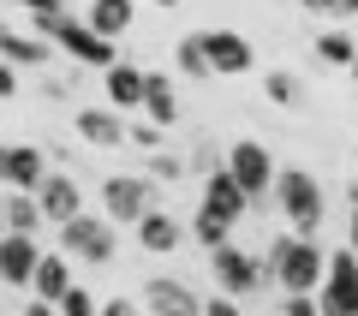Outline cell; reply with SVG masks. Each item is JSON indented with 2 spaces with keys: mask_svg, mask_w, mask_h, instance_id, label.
<instances>
[{
  "mask_svg": "<svg viewBox=\"0 0 358 316\" xmlns=\"http://www.w3.org/2000/svg\"><path fill=\"white\" fill-rule=\"evenodd\" d=\"M322 263H329V245L322 233H275L268 239V263H263V280H275L281 292H317L322 280Z\"/></svg>",
  "mask_w": 358,
  "mask_h": 316,
  "instance_id": "cell-1",
  "label": "cell"
},
{
  "mask_svg": "<svg viewBox=\"0 0 358 316\" xmlns=\"http://www.w3.org/2000/svg\"><path fill=\"white\" fill-rule=\"evenodd\" d=\"M268 197H275V209L293 233H322V221H329V197H322L317 173H305V167H275Z\"/></svg>",
  "mask_w": 358,
  "mask_h": 316,
  "instance_id": "cell-2",
  "label": "cell"
},
{
  "mask_svg": "<svg viewBox=\"0 0 358 316\" xmlns=\"http://www.w3.org/2000/svg\"><path fill=\"white\" fill-rule=\"evenodd\" d=\"M30 30L48 36V48L72 54L78 66H96V72H102L108 60H120V48L102 36V30H90L84 18H72V6H66V13H30Z\"/></svg>",
  "mask_w": 358,
  "mask_h": 316,
  "instance_id": "cell-3",
  "label": "cell"
},
{
  "mask_svg": "<svg viewBox=\"0 0 358 316\" xmlns=\"http://www.w3.org/2000/svg\"><path fill=\"white\" fill-rule=\"evenodd\" d=\"M60 251L72 257V263H90V268H108L120 251V227L108 215H90V209H78V215L60 221Z\"/></svg>",
  "mask_w": 358,
  "mask_h": 316,
  "instance_id": "cell-4",
  "label": "cell"
},
{
  "mask_svg": "<svg viewBox=\"0 0 358 316\" xmlns=\"http://www.w3.org/2000/svg\"><path fill=\"white\" fill-rule=\"evenodd\" d=\"M209 275H215V287L227 292L233 304H239V299H257V292L268 287V280H263V257H251L245 245H233V239L209 245Z\"/></svg>",
  "mask_w": 358,
  "mask_h": 316,
  "instance_id": "cell-5",
  "label": "cell"
},
{
  "mask_svg": "<svg viewBox=\"0 0 358 316\" xmlns=\"http://www.w3.org/2000/svg\"><path fill=\"white\" fill-rule=\"evenodd\" d=\"M317 316H358V257L346 251H329L322 263V280H317Z\"/></svg>",
  "mask_w": 358,
  "mask_h": 316,
  "instance_id": "cell-6",
  "label": "cell"
},
{
  "mask_svg": "<svg viewBox=\"0 0 358 316\" xmlns=\"http://www.w3.org/2000/svg\"><path fill=\"white\" fill-rule=\"evenodd\" d=\"M150 203H155V179L150 173H108L102 179V215L114 221V227H131Z\"/></svg>",
  "mask_w": 358,
  "mask_h": 316,
  "instance_id": "cell-7",
  "label": "cell"
},
{
  "mask_svg": "<svg viewBox=\"0 0 358 316\" xmlns=\"http://www.w3.org/2000/svg\"><path fill=\"white\" fill-rule=\"evenodd\" d=\"M221 167H227V173L239 179V191L257 203V197H268V179H275V167H281V161L268 155V143H257V138H239V143L227 150V161H221Z\"/></svg>",
  "mask_w": 358,
  "mask_h": 316,
  "instance_id": "cell-8",
  "label": "cell"
},
{
  "mask_svg": "<svg viewBox=\"0 0 358 316\" xmlns=\"http://www.w3.org/2000/svg\"><path fill=\"white\" fill-rule=\"evenodd\" d=\"M197 36H203V54H209V72L215 78H245L257 66V48L239 30H197Z\"/></svg>",
  "mask_w": 358,
  "mask_h": 316,
  "instance_id": "cell-9",
  "label": "cell"
},
{
  "mask_svg": "<svg viewBox=\"0 0 358 316\" xmlns=\"http://www.w3.org/2000/svg\"><path fill=\"white\" fill-rule=\"evenodd\" d=\"M131 233H138V245H143L150 257H173L179 245L192 239V233H185V221H179V215H167L162 203H150V209H143V215L131 221Z\"/></svg>",
  "mask_w": 358,
  "mask_h": 316,
  "instance_id": "cell-10",
  "label": "cell"
},
{
  "mask_svg": "<svg viewBox=\"0 0 358 316\" xmlns=\"http://www.w3.org/2000/svg\"><path fill=\"white\" fill-rule=\"evenodd\" d=\"M36 257H42V245H36V233H0V287H18V292H30V268H36Z\"/></svg>",
  "mask_w": 358,
  "mask_h": 316,
  "instance_id": "cell-11",
  "label": "cell"
},
{
  "mask_svg": "<svg viewBox=\"0 0 358 316\" xmlns=\"http://www.w3.org/2000/svg\"><path fill=\"white\" fill-rule=\"evenodd\" d=\"M48 173V155L36 143H0V185L6 191H36Z\"/></svg>",
  "mask_w": 358,
  "mask_h": 316,
  "instance_id": "cell-12",
  "label": "cell"
},
{
  "mask_svg": "<svg viewBox=\"0 0 358 316\" xmlns=\"http://www.w3.org/2000/svg\"><path fill=\"white\" fill-rule=\"evenodd\" d=\"M36 209H42V221L48 227H60L66 215H78L84 209V191H78V173H42V185H36Z\"/></svg>",
  "mask_w": 358,
  "mask_h": 316,
  "instance_id": "cell-13",
  "label": "cell"
},
{
  "mask_svg": "<svg viewBox=\"0 0 358 316\" xmlns=\"http://www.w3.org/2000/svg\"><path fill=\"white\" fill-rule=\"evenodd\" d=\"M72 287V257L66 251H42L36 268H30V304L36 310H54V299Z\"/></svg>",
  "mask_w": 358,
  "mask_h": 316,
  "instance_id": "cell-14",
  "label": "cell"
},
{
  "mask_svg": "<svg viewBox=\"0 0 358 316\" xmlns=\"http://www.w3.org/2000/svg\"><path fill=\"white\" fill-rule=\"evenodd\" d=\"M72 131L84 143H96V150H120V143H126V120H120V108H78Z\"/></svg>",
  "mask_w": 358,
  "mask_h": 316,
  "instance_id": "cell-15",
  "label": "cell"
},
{
  "mask_svg": "<svg viewBox=\"0 0 358 316\" xmlns=\"http://www.w3.org/2000/svg\"><path fill=\"white\" fill-rule=\"evenodd\" d=\"M143 304L162 310V316H197V310H203V292H192L185 280H162V275H155L150 287H143Z\"/></svg>",
  "mask_w": 358,
  "mask_h": 316,
  "instance_id": "cell-16",
  "label": "cell"
},
{
  "mask_svg": "<svg viewBox=\"0 0 358 316\" xmlns=\"http://www.w3.org/2000/svg\"><path fill=\"white\" fill-rule=\"evenodd\" d=\"M102 89H108V108H120V114H131L143 101V66H131V60H108L102 66Z\"/></svg>",
  "mask_w": 358,
  "mask_h": 316,
  "instance_id": "cell-17",
  "label": "cell"
},
{
  "mask_svg": "<svg viewBox=\"0 0 358 316\" xmlns=\"http://www.w3.org/2000/svg\"><path fill=\"white\" fill-rule=\"evenodd\" d=\"M203 203L221 209L227 221H245V209H251V197L239 191V179H233L227 167H209V173H203Z\"/></svg>",
  "mask_w": 358,
  "mask_h": 316,
  "instance_id": "cell-18",
  "label": "cell"
},
{
  "mask_svg": "<svg viewBox=\"0 0 358 316\" xmlns=\"http://www.w3.org/2000/svg\"><path fill=\"white\" fill-rule=\"evenodd\" d=\"M143 114L155 120V126H179V89L167 72H143V101H138Z\"/></svg>",
  "mask_w": 358,
  "mask_h": 316,
  "instance_id": "cell-19",
  "label": "cell"
},
{
  "mask_svg": "<svg viewBox=\"0 0 358 316\" xmlns=\"http://www.w3.org/2000/svg\"><path fill=\"white\" fill-rule=\"evenodd\" d=\"M0 60H13L18 72H36V66H48V36H36V30L24 36V30L6 24L0 30Z\"/></svg>",
  "mask_w": 358,
  "mask_h": 316,
  "instance_id": "cell-20",
  "label": "cell"
},
{
  "mask_svg": "<svg viewBox=\"0 0 358 316\" xmlns=\"http://www.w3.org/2000/svg\"><path fill=\"white\" fill-rule=\"evenodd\" d=\"M131 18H138V0H90L84 24H90V30H102L108 42H120V36L131 30Z\"/></svg>",
  "mask_w": 358,
  "mask_h": 316,
  "instance_id": "cell-21",
  "label": "cell"
},
{
  "mask_svg": "<svg viewBox=\"0 0 358 316\" xmlns=\"http://www.w3.org/2000/svg\"><path fill=\"white\" fill-rule=\"evenodd\" d=\"M233 227H239V221H227L221 209H209V203H197V215L185 221V233H192L203 251H209V245H221V239H233Z\"/></svg>",
  "mask_w": 358,
  "mask_h": 316,
  "instance_id": "cell-22",
  "label": "cell"
},
{
  "mask_svg": "<svg viewBox=\"0 0 358 316\" xmlns=\"http://www.w3.org/2000/svg\"><path fill=\"white\" fill-rule=\"evenodd\" d=\"M173 66H179V78H192V84H209V78H215V72H209V54H203V36H197V30L173 42Z\"/></svg>",
  "mask_w": 358,
  "mask_h": 316,
  "instance_id": "cell-23",
  "label": "cell"
},
{
  "mask_svg": "<svg viewBox=\"0 0 358 316\" xmlns=\"http://www.w3.org/2000/svg\"><path fill=\"white\" fill-rule=\"evenodd\" d=\"M6 227L13 233H42L48 227L42 209H36V191H6Z\"/></svg>",
  "mask_w": 358,
  "mask_h": 316,
  "instance_id": "cell-24",
  "label": "cell"
},
{
  "mask_svg": "<svg viewBox=\"0 0 358 316\" xmlns=\"http://www.w3.org/2000/svg\"><path fill=\"white\" fill-rule=\"evenodd\" d=\"M352 54H358V42L346 36V30H322L317 36V60L322 66H352Z\"/></svg>",
  "mask_w": 358,
  "mask_h": 316,
  "instance_id": "cell-25",
  "label": "cell"
},
{
  "mask_svg": "<svg viewBox=\"0 0 358 316\" xmlns=\"http://www.w3.org/2000/svg\"><path fill=\"white\" fill-rule=\"evenodd\" d=\"M143 173H150L155 185H179V179H185V155H167V150H150V161H143Z\"/></svg>",
  "mask_w": 358,
  "mask_h": 316,
  "instance_id": "cell-26",
  "label": "cell"
},
{
  "mask_svg": "<svg viewBox=\"0 0 358 316\" xmlns=\"http://www.w3.org/2000/svg\"><path fill=\"white\" fill-rule=\"evenodd\" d=\"M54 310H66V316H96V310H102V299H96L90 287H78V280H72V287L54 299Z\"/></svg>",
  "mask_w": 358,
  "mask_h": 316,
  "instance_id": "cell-27",
  "label": "cell"
},
{
  "mask_svg": "<svg viewBox=\"0 0 358 316\" xmlns=\"http://www.w3.org/2000/svg\"><path fill=\"white\" fill-rule=\"evenodd\" d=\"M263 89H268V101H275V108H293V101H299V78H293V72H268Z\"/></svg>",
  "mask_w": 358,
  "mask_h": 316,
  "instance_id": "cell-28",
  "label": "cell"
},
{
  "mask_svg": "<svg viewBox=\"0 0 358 316\" xmlns=\"http://www.w3.org/2000/svg\"><path fill=\"white\" fill-rule=\"evenodd\" d=\"M126 143H138V150L150 155V150H162V143H167V126H155V120H150V126H126Z\"/></svg>",
  "mask_w": 358,
  "mask_h": 316,
  "instance_id": "cell-29",
  "label": "cell"
},
{
  "mask_svg": "<svg viewBox=\"0 0 358 316\" xmlns=\"http://www.w3.org/2000/svg\"><path fill=\"white\" fill-rule=\"evenodd\" d=\"M281 310L287 316H317V292H281Z\"/></svg>",
  "mask_w": 358,
  "mask_h": 316,
  "instance_id": "cell-30",
  "label": "cell"
},
{
  "mask_svg": "<svg viewBox=\"0 0 358 316\" xmlns=\"http://www.w3.org/2000/svg\"><path fill=\"white\" fill-rule=\"evenodd\" d=\"M13 96H18V66L0 60V101H13Z\"/></svg>",
  "mask_w": 358,
  "mask_h": 316,
  "instance_id": "cell-31",
  "label": "cell"
},
{
  "mask_svg": "<svg viewBox=\"0 0 358 316\" xmlns=\"http://www.w3.org/2000/svg\"><path fill=\"white\" fill-rule=\"evenodd\" d=\"M13 6H24V13H66L72 0H13Z\"/></svg>",
  "mask_w": 358,
  "mask_h": 316,
  "instance_id": "cell-32",
  "label": "cell"
},
{
  "mask_svg": "<svg viewBox=\"0 0 358 316\" xmlns=\"http://www.w3.org/2000/svg\"><path fill=\"white\" fill-rule=\"evenodd\" d=\"M346 209H352V215H346V251H352V257H358V197H352V203H346Z\"/></svg>",
  "mask_w": 358,
  "mask_h": 316,
  "instance_id": "cell-33",
  "label": "cell"
},
{
  "mask_svg": "<svg viewBox=\"0 0 358 316\" xmlns=\"http://www.w3.org/2000/svg\"><path fill=\"white\" fill-rule=\"evenodd\" d=\"M0 233H6V185H0Z\"/></svg>",
  "mask_w": 358,
  "mask_h": 316,
  "instance_id": "cell-34",
  "label": "cell"
},
{
  "mask_svg": "<svg viewBox=\"0 0 358 316\" xmlns=\"http://www.w3.org/2000/svg\"><path fill=\"white\" fill-rule=\"evenodd\" d=\"M346 72H352V78H358V54H352V66H346Z\"/></svg>",
  "mask_w": 358,
  "mask_h": 316,
  "instance_id": "cell-35",
  "label": "cell"
},
{
  "mask_svg": "<svg viewBox=\"0 0 358 316\" xmlns=\"http://www.w3.org/2000/svg\"><path fill=\"white\" fill-rule=\"evenodd\" d=\"M155 6H179V0H155Z\"/></svg>",
  "mask_w": 358,
  "mask_h": 316,
  "instance_id": "cell-36",
  "label": "cell"
},
{
  "mask_svg": "<svg viewBox=\"0 0 358 316\" xmlns=\"http://www.w3.org/2000/svg\"><path fill=\"white\" fill-rule=\"evenodd\" d=\"M0 6H6V0H0Z\"/></svg>",
  "mask_w": 358,
  "mask_h": 316,
  "instance_id": "cell-37",
  "label": "cell"
}]
</instances>
